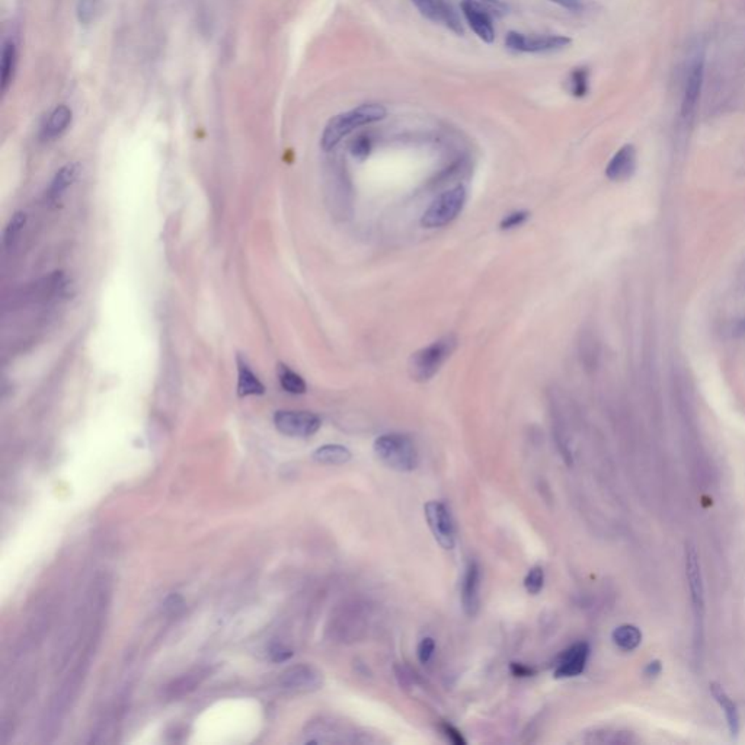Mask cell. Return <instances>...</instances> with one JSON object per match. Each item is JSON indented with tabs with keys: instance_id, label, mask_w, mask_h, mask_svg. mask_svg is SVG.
Returning <instances> with one entry per match:
<instances>
[{
	"instance_id": "1",
	"label": "cell",
	"mask_w": 745,
	"mask_h": 745,
	"mask_svg": "<svg viewBox=\"0 0 745 745\" xmlns=\"http://www.w3.org/2000/svg\"><path fill=\"white\" fill-rule=\"evenodd\" d=\"M387 111L383 105L378 104H364L348 113L335 115L329 119L322 134L320 146L325 152H329L340 143L345 135L357 130L358 127L367 126L376 121H382L386 117Z\"/></svg>"
},
{
	"instance_id": "2",
	"label": "cell",
	"mask_w": 745,
	"mask_h": 745,
	"mask_svg": "<svg viewBox=\"0 0 745 745\" xmlns=\"http://www.w3.org/2000/svg\"><path fill=\"white\" fill-rule=\"evenodd\" d=\"M457 348V336L447 333L429 345L415 351L408 360V373L414 382L425 383L443 369Z\"/></svg>"
},
{
	"instance_id": "3",
	"label": "cell",
	"mask_w": 745,
	"mask_h": 745,
	"mask_svg": "<svg viewBox=\"0 0 745 745\" xmlns=\"http://www.w3.org/2000/svg\"><path fill=\"white\" fill-rule=\"evenodd\" d=\"M374 453L382 462L396 472H412L419 457L414 441L403 434H383L374 441Z\"/></svg>"
},
{
	"instance_id": "4",
	"label": "cell",
	"mask_w": 745,
	"mask_h": 745,
	"mask_svg": "<svg viewBox=\"0 0 745 745\" xmlns=\"http://www.w3.org/2000/svg\"><path fill=\"white\" fill-rule=\"evenodd\" d=\"M467 193L463 185H457L449 191L440 194L421 217V226L425 229H438L454 222L466 206Z\"/></svg>"
},
{
	"instance_id": "5",
	"label": "cell",
	"mask_w": 745,
	"mask_h": 745,
	"mask_svg": "<svg viewBox=\"0 0 745 745\" xmlns=\"http://www.w3.org/2000/svg\"><path fill=\"white\" fill-rule=\"evenodd\" d=\"M684 566L686 578L692 599V607L695 615V642L700 645L703 642V623H704V586L703 575L699 561V553L693 545H686L684 550Z\"/></svg>"
},
{
	"instance_id": "6",
	"label": "cell",
	"mask_w": 745,
	"mask_h": 745,
	"mask_svg": "<svg viewBox=\"0 0 745 745\" xmlns=\"http://www.w3.org/2000/svg\"><path fill=\"white\" fill-rule=\"evenodd\" d=\"M429 530L443 549L452 550L456 545V528L452 512L441 501H429L424 507Z\"/></svg>"
},
{
	"instance_id": "7",
	"label": "cell",
	"mask_w": 745,
	"mask_h": 745,
	"mask_svg": "<svg viewBox=\"0 0 745 745\" xmlns=\"http://www.w3.org/2000/svg\"><path fill=\"white\" fill-rule=\"evenodd\" d=\"M275 428L289 437H310L319 431L320 418L311 412L280 411L274 415Z\"/></svg>"
},
{
	"instance_id": "8",
	"label": "cell",
	"mask_w": 745,
	"mask_h": 745,
	"mask_svg": "<svg viewBox=\"0 0 745 745\" xmlns=\"http://www.w3.org/2000/svg\"><path fill=\"white\" fill-rule=\"evenodd\" d=\"M571 38L565 35H536L527 37L524 34L510 31L505 38V46L517 52H545L568 47Z\"/></svg>"
},
{
	"instance_id": "9",
	"label": "cell",
	"mask_w": 745,
	"mask_h": 745,
	"mask_svg": "<svg viewBox=\"0 0 745 745\" xmlns=\"http://www.w3.org/2000/svg\"><path fill=\"white\" fill-rule=\"evenodd\" d=\"M280 684L282 688L291 690V692L310 693L322 687L323 675L318 668L300 664V666H294L284 671Z\"/></svg>"
},
{
	"instance_id": "10",
	"label": "cell",
	"mask_w": 745,
	"mask_h": 745,
	"mask_svg": "<svg viewBox=\"0 0 745 745\" xmlns=\"http://www.w3.org/2000/svg\"><path fill=\"white\" fill-rule=\"evenodd\" d=\"M590 657V645L587 642H578L570 646L558 659L554 677L557 679H571L579 675L586 670Z\"/></svg>"
},
{
	"instance_id": "11",
	"label": "cell",
	"mask_w": 745,
	"mask_h": 745,
	"mask_svg": "<svg viewBox=\"0 0 745 745\" xmlns=\"http://www.w3.org/2000/svg\"><path fill=\"white\" fill-rule=\"evenodd\" d=\"M481 581L482 572L476 561H469L462 582V606L463 612L473 617L476 616L481 604Z\"/></svg>"
},
{
	"instance_id": "12",
	"label": "cell",
	"mask_w": 745,
	"mask_h": 745,
	"mask_svg": "<svg viewBox=\"0 0 745 745\" xmlns=\"http://www.w3.org/2000/svg\"><path fill=\"white\" fill-rule=\"evenodd\" d=\"M460 6H462L470 28L476 32V35L487 44L494 43L495 30L492 19L490 17V10L483 5L478 3L476 0H462V5Z\"/></svg>"
},
{
	"instance_id": "13",
	"label": "cell",
	"mask_w": 745,
	"mask_h": 745,
	"mask_svg": "<svg viewBox=\"0 0 745 745\" xmlns=\"http://www.w3.org/2000/svg\"><path fill=\"white\" fill-rule=\"evenodd\" d=\"M703 76H704V60H703V56H697L693 60V63L690 64L687 77H686L683 106H681V113L684 117L692 115V113L695 111L697 101L700 98Z\"/></svg>"
},
{
	"instance_id": "14",
	"label": "cell",
	"mask_w": 745,
	"mask_h": 745,
	"mask_svg": "<svg viewBox=\"0 0 745 745\" xmlns=\"http://www.w3.org/2000/svg\"><path fill=\"white\" fill-rule=\"evenodd\" d=\"M636 169V151L632 144L623 146L608 162L606 176L610 181L621 182L629 180Z\"/></svg>"
},
{
	"instance_id": "15",
	"label": "cell",
	"mask_w": 745,
	"mask_h": 745,
	"mask_svg": "<svg viewBox=\"0 0 745 745\" xmlns=\"http://www.w3.org/2000/svg\"><path fill=\"white\" fill-rule=\"evenodd\" d=\"M710 693L725 715L731 737L737 738L739 734V713L735 702L731 699L726 690L719 683H710Z\"/></svg>"
},
{
	"instance_id": "16",
	"label": "cell",
	"mask_w": 745,
	"mask_h": 745,
	"mask_svg": "<svg viewBox=\"0 0 745 745\" xmlns=\"http://www.w3.org/2000/svg\"><path fill=\"white\" fill-rule=\"evenodd\" d=\"M70 123H72V110H70V108L66 106V105L57 106L56 110L51 113L48 121L44 126L43 137L46 140H51V139L59 137V135L61 133H64L66 128L69 127Z\"/></svg>"
},
{
	"instance_id": "17",
	"label": "cell",
	"mask_w": 745,
	"mask_h": 745,
	"mask_svg": "<svg viewBox=\"0 0 745 745\" xmlns=\"http://www.w3.org/2000/svg\"><path fill=\"white\" fill-rule=\"evenodd\" d=\"M635 737L629 731L625 729H616V728H599L591 731L587 734L586 742L590 744H632L635 742Z\"/></svg>"
},
{
	"instance_id": "18",
	"label": "cell",
	"mask_w": 745,
	"mask_h": 745,
	"mask_svg": "<svg viewBox=\"0 0 745 745\" xmlns=\"http://www.w3.org/2000/svg\"><path fill=\"white\" fill-rule=\"evenodd\" d=\"M352 454L344 445L340 444H327L319 447L313 452V460L320 465H345L351 460Z\"/></svg>"
},
{
	"instance_id": "19",
	"label": "cell",
	"mask_w": 745,
	"mask_h": 745,
	"mask_svg": "<svg viewBox=\"0 0 745 745\" xmlns=\"http://www.w3.org/2000/svg\"><path fill=\"white\" fill-rule=\"evenodd\" d=\"M238 371H239L238 391L240 396H252V395L264 394L265 391L264 385L260 382V378L252 373L249 365L245 361H242V360L238 361Z\"/></svg>"
},
{
	"instance_id": "20",
	"label": "cell",
	"mask_w": 745,
	"mask_h": 745,
	"mask_svg": "<svg viewBox=\"0 0 745 745\" xmlns=\"http://www.w3.org/2000/svg\"><path fill=\"white\" fill-rule=\"evenodd\" d=\"M79 169L80 166L77 164H69L63 166L57 173L56 176H54V180L50 185V189H48V198L51 201H57L63 193L66 191L67 188H69L77 178L79 175Z\"/></svg>"
},
{
	"instance_id": "21",
	"label": "cell",
	"mask_w": 745,
	"mask_h": 745,
	"mask_svg": "<svg viewBox=\"0 0 745 745\" xmlns=\"http://www.w3.org/2000/svg\"><path fill=\"white\" fill-rule=\"evenodd\" d=\"M612 639L621 651H635L642 642V632L633 625H621L613 630Z\"/></svg>"
},
{
	"instance_id": "22",
	"label": "cell",
	"mask_w": 745,
	"mask_h": 745,
	"mask_svg": "<svg viewBox=\"0 0 745 745\" xmlns=\"http://www.w3.org/2000/svg\"><path fill=\"white\" fill-rule=\"evenodd\" d=\"M17 67V46L13 41H8L2 51V64H0V85L2 92L8 90V86L12 82L13 72Z\"/></svg>"
},
{
	"instance_id": "23",
	"label": "cell",
	"mask_w": 745,
	"mask_h": 745,
	"mask_svg": "<svg viewBox=\"0 0 745 745\" xmlns=\"http://www.w3.org/2000/svg\"><path fill=\"white\" fill-rule=\"evenodd\" d=\"M278 380L282 389L289 391V394H293V395L306 394L307 386H306V382L303 380V377L300 374H297L296 371H293L291 369H289L287 365H284V364L278 365Z\"/></svg>"
},
{
	"instance_id": "24",
	"label": "cell",
	"mask_w": 745,
	"mask_h": 745,
	"mask_svg": "<svg viewBox=\"0 0 745 745\" xmlns=\"http://www.w3.org/2000/svg\"><path fill=\"white\" fill-rule=\"evenodd\" d=\"M588 77H590V72L588 69H586V67H578V69H574L571 72L570 77H568L566 86L572 97L575 98L586 97V95L588 93Z\"/></svg>"
},
{
	"instance_id": "25",
	"label": "cell",
	"mask_w": 745,
	"mask_h": 745,
	"mask_svg": "<svg viewBox=\"0 0 745 745\" xmlns=\"http://www.w3.org/2000/svg\"><path fill=\"white\" fill-rule=\"evenodd\" d=\"M437 10H438L440 21H443L447 26H449L453 32H456L457 35L465 34L462 19H460L458 13L450 3L444 2V0H437Z\"/></svg>"
},
{
	"instance_id": "26",
	"label": "cell",
	"mask_w": 745,
	"mask_h": 745,
	"mask_svg": "<svg viewBox=\"0 0 745 745\" xmlns=\"http://www.w3.org/2000/svg\"><path fill=\"white\" fill-rule=\"evenodd\" d=\"M101 0H79L76 15L82 25H90L99 10Z\"/></svg>"
},
{
	"instance_id": "27",
	"label": "cell",
	"mask_w": 745,
	"mask_h": 745,
	"mask_svg": "<svg viewBox=\"0 0 745 745\" xmlns=\"http://www.w3.org/2000/svg\"><path fill=\"white\" fill-rule=\"evenodd\" d=\"M524 587L527 590L528 594L532 595H537L541 590H543L545 587V571L541 566H534L532 568L530 571H528L525 579H524Z\"/></svg>"
},
{
	"instance_id": "28",
	"label": "cell",
	"mask_w": 745,
	"mask_h": 745,
	"mask_svg": "<svg viewBox=\"0 0 745 745\" xmlns=\"http://www.w3.org/2000/svg\"><path fill=\"white\" fill-rule=\"evenodd\" d=\"M26 223V214L22 213V211H18L12 215V219L9 220L6 229H5V233H3V242L5 245L9 246L10 243L15 240V238L19 235V232L22 230V227L25 226Z\"/></svg>"
},
{
	"instance_id": "29",
	"label": "cell",
	"mask_w": 745,
	"mask_h": 745,
	"mask_svg": "<svg viewBox=\"0 0 745 745\" xmlns=\"http://www.w3.org/2000/svg\"><path fill=\"white\" fill-rule=\"evenodd\" d=\"M528 217H530V213L525 211V210L512 211V213L507 214L503 220H501L499 227H501V230H504V232H505V230H514V229L523 226L528 220Z\"/></svg>"
},
{
	"instance_id": "30",
	"label": "cell",
	"mask_w": 745,
	"mask_h": 745,
	"mask_svg": "<svg viewBox=\"0 0 745 745\" xmlns=\"http://www.w3.org/2000/svg\"><path fill=\"white\" fill-rule=\"evenodd\" d=\"M371 152V139L369 135H358V137L351 143V155L362 160L367 157Z\"/></svg>"
},
{
	"instance_id": "31",
	"label": "cell",
	"mask_w": 745,
	"mask_h": 745,
	"mask_svg": "<svg viewBox=\"0 0 745 745\" xmlns=\"http://www.w3.org/2000/svg\"><path fill=\"white\" fill-rule=\"evenodd\" d=\"M412 3L418 8L423 15L431 21H440L437 10V0H412Z\"/></svg>"
},
{
	"instance_id": "32",
	"label": "cell",
	"mask_w": 745,
	"mask_h": 745,
	"mask_svg": "<svg viewBox=\"0 0 745 745\" xmlns=\"http://www.w3.org/2000/svg\"><path fill=\"white\" fill-rule=\"evenodd\" d=\"M434 651H436V641L432 638H424L418 644V649H416V655H418L419 662L428 664L432 655H434Z\"/></svg>"
},
{
	"instance_id": "33",
	"label": "cell",
	"mask_w": 745,
	"mask_h": 745,
	"mask_svg": "<svg viewBox=\"0 0 745 745\" xmlns=\"http://www.w3.org/2000/svg\"><path fill=\"white\" fill-rule=\"evenodd\" d=\"M441 731H443L444 737L449 739L452 744H454V745H466V739L463 738L462 733H460V731L456 726L450 725L449 722L441 724Z\"/></svg>"
},
{
	"instance_id": "34",
	"label": "cell",
	"mask_w": 745,
	"mask_h": 745,
	"mask_svg": "<svg viewBox=\"0 0 745 745\" xmlns=\"http://www.w3.org/2000/svg\"><path fill=\"white\" fill-rule=\"evenodd\" d=\"M269 657L273 661L275 662H284L287 661L293 657V651L289 648H286L284 645H280V644H274L273 646L269 648Z\"/></svg>"
},
{
	"instance_id": "35",
	"label": "cell",
	"mask_w": 745,
	"mask_h": 745,
	"mask_svg": "<svg viewBox=\"0 0 745 745\" xmlns=\"http://www.w3.org/2000/svg\"><path fill=\"white\" fill-rule=\"evenodd\" d=\"M661 671H662V666H661V662H659L658 659H654V661H651V662H649V664H648V666L645 667V670H644V675L646 677V679H649V680H652V679H657V677H658V675L661 674Z\"/></svg>"
},
{
	"instance_id": "36",
	"label": "cell",
	"mask_w": 745,
	"mask_h": 745,
	"mask_svg": "<svg viewBox=\"0 0 745 745\" xmlns=\"http://www.w3.org/2000/svg\"><path fill=\"white\" fill-rule=\"evenodd\" d=\"M510 670L516 677H532L534 674L533 668L527 667V666H524V664H520V662H511Z\"/></svg>"
},
{
	"instance_id": "37",
	"label": "cell",
	"mask_w": 745,
	"mask_h": 745,
	"mask_svg": "<svg viewBox=\"0 0 745 745\" xmlns=\"http://www.w3.org/2000/svg\"><path fill=\"white\" fill-rule=\"evenodd\" d=\"M550 2L557 3V5H559V6H562V8L568 9V10H571V12H581L582 10L581 0H550Z\"/></svg>"
},
{
	"instance_id": "38",
	"label": "cell",
	"mask_w": 745,
	"mask_h": 745,
	"mask_svg": "<svg viewBox=\"0 0 745 745\" xmlns=\"http://www.w3.org/2000/svg\"><path fill=\"white\" fill-rule=\"evenodd\" d=\"M184 606V601L180 597V595H171V597L165 601V607L168 608V610L171 612H176V608H181Z\"/></svg>"
}]
</instances>
